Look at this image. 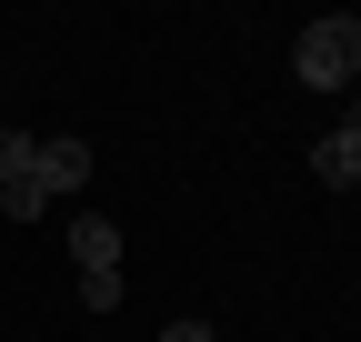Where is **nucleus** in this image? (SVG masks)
I'll use <instances>...</instances> for the list:
<instances>
[{"mask_svg": "<svg viewBox=\"0 0 361 342\" xmlns=\"http://www.w3.org/2000/svg\"><path fill=\"white\" fill-rule=\"evenodd\" d=\"M291 71H301V91H351V81H361V11L311 20L301 51H291Z\"/></svg>", "mask_w": 361, "mask_h": 342, "instance_id": "f257e3e1", "label": "nucleus"}, {"mask_svg": "<svg viewBox=\"0 0 361 342\" xmlns=\"http://www.w3.org/2000/svg\"><path fill=\"white\" fill-rule=\"evenodd\" d=\"M71 262H80V302L111 312V302H121V232L101 222V211H80V222H71Z\"/></svg>", "mask_w": 361, "mask_h": 342, "instance_id": "f03ea898", "label": "nucleus"}, {"mask_svg": "<svg viewBox=\"0 0 361 342\" xmlns=\"http://www.w3.org/2000/svg\"><path fill=\"white\" fill-rule=\"evenodd\" d=\"M80 182H90V141H71V131H61V141H40V161H30V191L51 201V191H80Z\"/></svg>", "mask_w": 361, "mask_h": 342, "instance_id": "7ed1b4c3", "label": "nucleus"}, {"mask_svg": "<svg viewBox=\"0 0 361 342\" xmlns=\"http://www.w3.org/2000/svg\"><path fill=\"white\" fill-rule=\"evenodd\" d=\"M311 182L361 191V121H341V131H322V141H311Z\"/></svg>", "mask_w": 361, "mask_h": 342, "instance_id": "20e7f679", "label": "nucleus"}, {"mask_svg": "<svg viewBox=\"0 0 361 342\" xmlns=\"http://www.w3.org/2000/svg\"><path fill=\"white\" fill-rule=\"evenodd\" d=\"M161 342H221V332H211V322H171Z\"/></svg>", "mask_w": 361, "mask_h": 342, "instance_id": "39448f33", "label": "nucleus"}]
</instances>
